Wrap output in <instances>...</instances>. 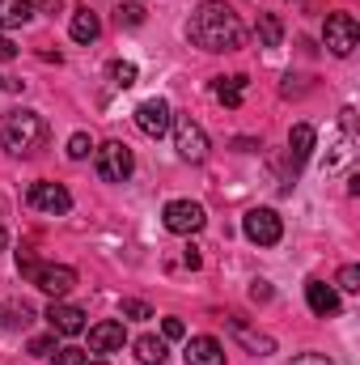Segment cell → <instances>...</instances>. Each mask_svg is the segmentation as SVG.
<instances>
[{
    "instance_id": "obj_1",
    "label": "cell",
    "mask_w": 360,
    "mask_h": 365,
    "mask_svg": "<svg viewBox=\"0 0 360 365\" xmlns=\"http://www.w3.org/2000/svg\"><path fill=\"white\" fill-rule=\"evenodd\" d=\"M186 38H191L199 51L221 56V51H238V47L246 43V26L238 21V13H233L225 0H203V4L191 13V21H186Z\"/></svg>"
},
{
    "instance_id": "obj_2",
    "label": "cell",
    "mask_w": 360,
    "mask_h": 365,
    "mask_svg": "<svg viewBox=\"0 0 360 365\" xmlns=\"http://www.w3.org/2000/svg\"><path fill=\"white\" fill-rule=\"evenodd\" d=\"M43 140H47V123H43L38 110H9V115L0 119V145H4L9 153H17V158L38 153Z\"/></svg>"
},
{
    "instance_id": "obj_3",
    "label": "cell",
    "mask_w": 360,
    "mask_h": 365,
    "mask_svg": "<svg viewBox=\"0 0 360 365\" xmlns=\"http://www.w3.org/2000/svg\"><path fill=\"white\" fill-rule=\"evenodd\" d=\"M93 166L102 182H127L136 170V158L123 140H106V145H93Z\"/></svg>"
},
{
    "instance_id": "obj_4",
    "label": "cell",
    "mask_w": 360,
    "mask_h": 365,
    "mask_svg": "<svg viewBox=\"0 0 360 365\" xmlns=\"http://www.w3.org/2000/svg\"><path fill=\"white\" fill-rule=\"evenodd\" d=\"M322 43H327V51H331V56L348 60V56L360 47L356 17H352V13H331V17H327V26H322Z\"/></svg>"
},
{
    "instance_id": "obj_5",
    "label": "cell",
    "mask_w": 360,
    "mask_h": 365,
    "mask_svg": "<svg viewBox=\"0 0 360 365\" xmlns=\"http://www.w3.org/2000/svg\"><path fill=\"white\" fill-rule=\"evenodd\" d=\"M242 234H246L255 247H275V242L284 238V221H280L275 208H250V212L242 217Z\"/></svg>"
},
{
    "instance_id": "obj_6",
    "label": "cell",
    "mask_w": 360,
    "mask_h": 365,
    "mask_svg": "<svg viewBox=\"0 0 360 365\" xmlns=\"http://www.w3.org/2000/svg\"><path fill=\"white\" fill-rule=\"evenodd\" d=\"M203 221H208V212H203V204H195V200H170V204L162 208V225H166L170 234H199Z\"/></svg>"
},
{
    "instance_id": "obj_7",
    "label": "cell",
    "mask_w": 360,
    "mask_h": 365,
    "mask_svg": "<svg viewBox=\"0 0 360 365\" xmlns=\"http://www.w3.org/2000/svg\"><path fill=\"white\" fill-rule=\"evenodd\" d=\"M170 123H174V110H170L166 98H144V102L136 106V128H140L149 140H162V136L170 132Z\"/></svg>"
},
{
    "instance_id": "obj_8",
    "label": "cell",
    "mask_w": 360,
    "mask_h": 365,
    "mask_svg": "<svg viewBox=\"0 0 360 365\" xmlns=\"http://www.w3.org/2000/svg\"><path fill=\"white\" fill-rule=\"evenodd\" d=\"M26 200H30V208H38V212H47V217H64V212L73 208V195H68V187H60V182H34Z\"/></svg>"
},
{
    "instance_id": "obj_9",
    "label": "cell",
    "mask_w": 360,
    "mask_h": 365,
    "mask_svg": "<svg viewBox=\"0 0 360 365\" xmlns=\"http://www.w3.org/2000/svg\"><path fill=\"white\" fill-rule=\"evenodd\" d=\"M30 280H34L47 297H55V302H60V297L77 284V272H73L68 264H38V268L30 272Z\"/></svg>"
},
{
    "instance_id": "obj_10",
    "label": "cell",
    "mask_w": 360,
    "mask_h": 365,
    "mask_svg": "<svg viewBox=\"0 0 360 365\" xmlns=\"http://www.w3.org/2000/svg\"><path fill=\"white\" fill-rule=\"evenodd\" d=\"M174 145H179V158H186V162H203V158H208V132H203L195 119H179Z\"/></svg>"
},
{
    "instance_id": "obj_11",
    "label": "cell",
    "mask_w": 360,
    "mask_h": 365,
    "mask_svg": "<svg viewBox=\"0 0 360 365\" xmlns=\"http://www.w3.org/2000/svg\"><path fill=\"white\" fill-rule=\"evenodd\" d=\"M43 319L51 323L55 336H81L85 331V310L81 306H68V302H51Z\"/></svg>"
},
{
    "instance_id": "obj_12",
    "label": "cell",
    "mask_w": 360,
    "mask_h": 365,
    "mask_svg": "<svg viewBox=\"0 0 360 365\" xmlns=\"http://www.w3.org/2000/svg\"><path fill=\"white\" fill-rule=\"evenodd\" d=\"M127 344V331L119 319H102L90 327V353H119Z\"/></svg>"
},
{
    "instance_id": "obj_13",
    "label": "cell",
    "mask_w": 360,
    "mask_h": 365,
    "mask_svg": "<svg viewBox=\"0 0 360 365\" xmlns=\"http://www.w3.org/2000/svg\"><path fill=\"white\" fill-rule=\"evenodd\" d=\"M182 357H186V365H225V349L212 336H191Z\"/></svg>"
},
{
    "instance_id": "obj_14",
    "label": "cell",
    "mask_w": 360,
    "mask_h": 365,
    "mask_svg": "<svg viewBox=\"0 0 360 365\" xmlns=\"http://www.w3.org/2000/svg\"><path fill=\"white\" fill-rule=\"evenodd\" d=\"M305 302H309V310H314L318 319L339 314V293H335L327 280H309V284H305Z\"/></svg>"
},
{
    "instance_id": "obj_15",
    "label": "cell",
    "mask_w": 360,
    "mask_h": 365,
    "mask_svg": "<svg viewBox=\"0 0 360 365\" xmlns=\"http://www.w3.org/2000/svg\"><path fill=\"white\" fill-rule=\"evenodd\" d=\"M314 140H318V132H314L309 123H297V128L288 132V162H292V170L309 162V153H314Z\"/></svg>"
},
{
    "instance_id": "obj_16",
    "label": "cell",
    "mask_w": 360,
    "mask_h": 365,
    "mask_svg": "<svg viewBox=\"0 0 360 365\" xmlns=\"http://www.w3.org/2000/svg\"><path fill=\"white\" fill-rule=\"evenodd\" d=\"M132 349H136V361L140 365H166V357H170V349H166L162 336H140Z\"/></svg>"
},
{
    "instance_id": "obj_17",
    "label": "cell",
    "mask_w": 360,
    "mask_h": 365,
    "mask_svg": "<svg viewBox=\"0 0 360 365\" xmlns=\"http://www.w3.org/2000/svg\"><path fill=\"white\" fill-rule=\"evenodd\" d=\"M34 17V4L30 0H0V30H17Z\"/></svg>"
},
{
    "instance_id": "obj_18",
    "label": "cell",
    "mask_w": 360,
    "mask_h": 365,
    "mask_svg": "<svg viewBox=\"0 0 360 365\" xmlns=\"http://www.w3.org/2000/svg\"><path fill=\"white\" fill-rule=\"evenodd\" d=\"M68 30H73V38H77V43H93V38L102 34V21H97V13H93V9H77Z\"/></svg>"
},
{
    "instance_id": "obj_19",
    "label": "cell",
    "mask_w": 360,
    "mask_h": 365,
    "mask_svg": "<svg viewBox=\"0 0 360 365\" xmlns=\"http://www.w3.org/2000/svg\"><path fill=\"white\" fill-rule=\"evenodd\" d=\"M259 47H280L284 43V21L275 17V13H259Z\"/></svg>"
},
{
    "instance_id": "obj_20",
    "label": "cell",
    "mask_w": 360,
    "mask_h": 365,
    "mask_svg": "<svg viewBox=\"0 0 360 365\" xmlns=\"http://www.w3.org/2000/svg\"><path fill=\"white\" fill-rule=\"evenodd\" d=\"M242 90H246V77H216V86H212V93L225 106H242Z\"/></svg>"
},
{
    "instance_id": "obj_21",
    "label": "cell",
    "mask_w": 360,
    "mask_h": 365,
    "mask_svg": "<svg viewBox=\"0 0 360 365\" xmlns=\"http://www.w3.org/2000/svg\"><path fill=\"white\" fill-rule=\"evenodd\" d=\"M233 331H238V340H242L250 353H259V357H271V353H275V340H271V336H255V331H246L242 323H233Z\"/></svg>"
},
{
    "instance_id": "obj_22",
    "label": "cell",
    "mask_w": 360,
    "mask_h": 365,
    "mask_svg": "<svg viewBox=\"0 0 360 365\" xmlns=\"http://www.w3.org/2000/svg\"><path fill=\"white\" fill-rule=\"evenodd\" d=\"M0 314H9V319H4L9 327H30V323H34V306H30V302H4Z\"/></svg>"
},
{
    "instance_id": "obj_23",
    "label": "cell",
    "mask_w": 360,
    "mask_h": 365,
    "mask_svg": "<svg viewBox=\"0 0 360 365\" xmlns=\"http://www.w3.org/2000/svg\"><path fill=\"white\" fill-rule=\"evenodd\" d=\"M110 81H115L119 90H132V86H136V64H127V60H115V64H110Z\"/></svg>"
},
{
    "instance_id": "obj_24",
    "label": "cell",
    "mask_w": 360,
    "mask_h": 365,
    "mask_svg": "<svg viewBox=\"0 0 360 365\" xmlns=\"http://www.w3.org/2000/svg\"><path fill=\"white\" fill-rule=\"evenodd\" d=\"M90 149H93V140L85 136V132H73V136H68V158H73V162H85Z\"/></svg>"
},
{
    "instance_id": "obj_25",
    "label": "cell",
    "mask_w": 360,
    "mask_h": 365,
    "mask_svg": "<svg viewBox=\"0 0 360 365\" xmlns=\"http://www.w3.org/2000/svg\"><path fill=\"white\" fill-rule=\"evenodd\" d=\"M144 13H149L144 4H136V0H127V4L119 9V26H140V21H144Z\"/></svg>"
},
{
    "instance_id": "obj_26",
    "label": "cell",
    "mask_w": 360,
    "mask_h": 365,
    "mask_svg": "<svg viewBox=\"0 0 360 365\" xmlns=\"http://www.w3.org/2000/svg\"><path fill=\"white\" fill-rule=\"evenodd\" d=\"M51 357H55V365H85V361H90V353H85V349H55Z\"/></svg>"
},
{
    "instance_id": "obj_27",
    "label": "cell",
    "mask_w": 360,
    "mask_h": 365,
    "mask_svg": "<svg viewBox=\"0 0 360 365\" xmlns=\"http://www.w3.org/2000/svg\"><path fill=\"white\" fill-rule=\"evenodd\" d=\"M339 289H344V293H356L360 289V268L356 264H344V268H339Z\"/></svg>"
},
{
    "instance_id": "obj_28",
    "label": "cell",
    "mask_w": 360,
    "mask_h": 365,
    "mask_svg": "<svg viewBox=\"0 0 360 365\" xmlns=\"http://www.w3.org/2000/svg\"><path fill=\"white\" fill-rule=\"evenodd\" d=\"M123 314H127V319H153L149 302H136V297H127V302H123Z\"/></svg>"
},
{
    "instance_id": "obj_29",
    "label": "cell",
    "mask_w": 360,
    "mask_h": 365,
    "mask_svg": "<svg viewBox=\"0 0 360 365\" xmlns=\"http://www.w3.org/2000/svg\"><path fill=\"white\" fill-rule=\"evenodd\" d=\"M30 353H34V357H51V353H55V331H51V336L30 340Z\"/></svg>"
},
{
    "instance_id": "obj_30",
    "label": "cell",
    "mask_w": 360,
    "mask_h": 365,
    "mask_svg": "<svg viewBox=\"0 0 360 365\" xmlns=\"http://www.w3.org/2000/svg\"><path fill=\"white\" fill-rule=\"evenodd\" d=\"M182 336H186L182 319H166V323H162V340H182Z\"/></svg>"
},
{
    "instance_id": "obj_31",
    "label": "cell",
    "mask_w": 360,
    "mask_h": 365,
    "mask_svg": "<svg viewBox=\"0 0 360 365\" xmlns=\"http://www.w3.org/2000/svg\"><path fill=\"white\" fill-rule=\"evenodd\" d=\"M288 365H335V361H331V357H322V353H297Z\"/></svg>"
},
{
    "instance_id": "obj_32",
    "label": "cell",
    "mask_w": 360,
    "mask_h": 365,
    "mask_svg": "<svg viewBox=\"0 0 360 365\" xmlns=\"http://www.w3.org/2000/svg\"><path fill=\"white\" fill-rule=\"evenodd\" d=\"M13 56H17V43H13V38H4V34H0V64H9V60H13Z\"/></svg>"
},
{
    "instance_id": "obj_33",
    "label": "cell",
    "mask_w": 360,
    "mask_h": 365,
    "mask_svg": "<svg viewBox=\"0 0 360 365\" xmlns=\"http://www.w3.org/2000/svg\"><path fill=\"white\" fill-rule=\"evenodd\" d=\"M250 297H255V302H268V297H271L268 280H255V289H250Z\"/></svg>"
},
{
    "instance_id": "obj_34",
    "label": "cell",
    "mask_w": 360,
    "mask_h": 365,
    "mask_svg": "<svg viewBox=\"0 0 360 365\" xmlns=\"http://www.w3.org/2000/svg\"><path fill=\"white\" fill-rule=\"evenodd\" d=\"M26 86V81H17V77H0V90H9V93H17Z\"/></svg>"
},
{
    "instance_id": "obj_35",
    "label": "cell",
    "mask_w": 360,
    "mask_h": 365,
    "mask_svg": "<svg viewBox=\"0 0 360 365\" xmlns=\"http://www.w3.org/2000/svg\"><path fill=\"white\" fill-rule=\"evenodd\" d=\"M60 9H64V0H43V13H51V17H55Z\"/></svg>"
},
{
    "instance_id": "obj_36",
    "label": "cell",
    "mask_w": 360,
    "mask_h": 365,
    "mask_svg": "<svg viewBox=\"0 0 360 365\" xmlns=\"http://www.w3.org/2000/svg\"><path fill=\"white\" fill-rule=\"evenodd\" d=\"M4 247H9V234H4V225H0V251H4Z\"/></svg>"
},
{
    "instance_id": "obj_37",
    "label": "cell",
    "mask_w": 360,
    "mask_h": 365,
    "mask_svg": "<svg viewBox=\"0 0 360 365\" xmlns=\"http://www.w3.org/2000/svg\"><path fill=\"white\" fill-rule=\"evenodd\" d=\"M85 365H106V361H85Z\"/></svg>"
}]
</instances>
